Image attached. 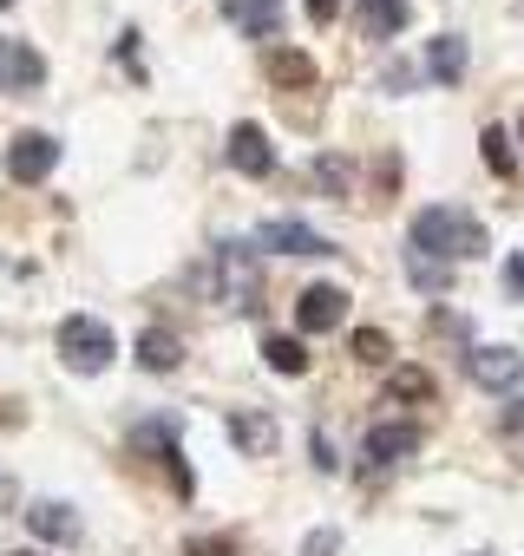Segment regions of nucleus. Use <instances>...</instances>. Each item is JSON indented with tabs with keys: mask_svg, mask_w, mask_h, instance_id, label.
<instances>
[{
	"mask_svg": "<svg viewBox=\"0 0 524 556\" xmlns=\"http://www.w3.org/2000/svg\"><path fill=\"white\" fill-rule=\"evenodd\" d=\"M223 21L242 27L249 40H276V34H283V0H229Z\"/></svg>",
	"mask_w": 524,
	"mask_h": 556,
	"instance_id": "nucleus-13",
	"label": "nucleus"
},
{
	"mask_svg": "<svg viewBox=\"0 0 524 556\" xmlns=\"http://www.w3.org/2000/svg\"><path fill=\"white\" fill-rule=\"evenodd\" d=\"M223 157L242 170V177H270L276 170V144H270V131H262V125H229V144H223Z\"/></svg>",
	"mask_w": 524,
	"mask_h": 556,
	"instance_id": "nucleus-6",
	"label": "nucleus"
},
{
	"mask_svg": "<svg viewBox=\"0 0 524 556\" xmlns=\"http://www.w3.org/2000/svg\"><path fill=\"white\" fill-rule=\"evenodd\" d=\"M394 354V341L380 334V328H354V361H367V367H380Z\"/></svg>",
	"mask_w": 524,
	"mask_h": 556,
	"instance_id": "nucleus-23",
	"label": "nucleus"
},
{
	"mask_svg": "<svg viewBox=\"0 0 524 556\" xmlns=\"http://www.w3.org/2000/svg\"><path fill=\"white\" fill-rule=\"evenodd\" d=\"M112 354H118V341H112L105 321H92V315H66V321H60V361H66L73 374H105Z\"/></svg>",
	"mask_w": 524,
	"mask_h": 556,
	"instance_id": "nucleus-3",
	"label": "nucleus"
},
{
	"mask_svg": "<svg viewBox=\"0 0 524 556\" xmlns=\"http://www.w3.org/2000/svg\"><path fill=\"white\" fill-rule=\"evenodd\" d=\"M8 504H14V478H8V471H0V510H8Z\"/></svg>",
	"mask_w": 524,
	"mask_h": 556,
	"instance_id": "nucleus-32",
	"label": "nucleus"
},
{
	"mask_svg": "<svg viewBox=\"0 0 524 556\" xmlns=\"http://www.w3.org/2000/svg\"><path fill=\"white\" fill-rule=\"evenodd\" d=\"M407 275H413V289H420V295H446V289H452V262L420 255V249H407Z\"/></svg>",
	"mask_w": 524,
	"mask_h": 556,
	"instance_id": "nucleus-18",
	"label": "nucleus"
},
{
	"mask_svg": "<svg viewBox=\"0 0 524 556\" xmlns=\"http://www.w3.org/2000/svg\"><path fill=\"white\" fill-rule=\"evenodd\" d=\"M138 361H145L151 374H177V367H184V341L164 334V328H145V334H138Z\"/></svg>",
	"mask_w": 524,
	"mask_h": 556,
	"instance_id": "nucleus-16",
	"label": "nucleus"
},
{
	"mask_svg": "<svg viewBox=\"0 0 524 556\" xmlns=\"http://www.w3.org/2000/svg\"><path fill=\"white\" fill-rule=\"evenodd\" d=\"M380 86H387V92H407V86H413V73H407V66H387V73H380Z\"/></svg>",
	"mask_w": 524,
	"mask_h": 556,
	"instance_id": "nucleus-31",
	"label": "nucleus"
},
{
	"mask_svg": "<svg viewBox=\"0 0 524 556\" xmlns=\"http://www.w3.org/2000/svg\"><path fill=\"white\" fill-rule=\"evenodd\" d=\"M302 556H341V530H309L302 536Z\"/></svg>",
	"mask_w": 524,
	"mask_h": 556,
	"instance_id": "nucleus-24",
	"label": "nucleus"
},
{
	"mask_svg": "<svg viewBox=\"0 0 524 556\" xmlns=\"http://www.w3.org/2000/svg\"><path fill=\"white\" fill-rule=\"evenodd\" d=\"M229 439H236V452L242 458H270L276 452V439H283V426H276V413H262V406H229Z\"/></svg>",
	"mask_w": 524,
	"mask_h": 556,
	"instance_id": "nucleus-5",
	"label": "nucleus"
},
{
	"mask_svg": "<svg viewBox=\"0 0 524 556\" xmlns=\"http://www.w3.org/2000/svg\"><path fill=\"white\" fill-rule=\"evenodd\" d=\"M504 439L524 452V400H511V406H504Z\"/></svg>",
	"mask_w": 524,
	"mask_h": 556,
	"instance_id": "nucleus-28",
	"label": "nucleus"
},
{
	"mask_svg": "<svg viewBox=\"0 0 524 556\" xmlns=\"http://www.w3.org/2000/svg\"><path fill=\"white\" fill-rule=\"evenodd\" d=\"M387 393L394 400H433V374L426 367H394L387 374Z\"/></svg>",
	"mask_w": 524,
	"mask_h": 556,
	"instance_id": "nucleus-20",
	"label": "nucleus"
},
{
	"mask_svg": "<svg viewBox=\"0 0 524 556\" xmlns=\"http://www.w3.org/2000/svg\"><path fill=\"white\" fill-rule=\"evenodd\" d=\"M14 556H40V549H14Z\"/></svg>",
	"mask_w": 524,
	"mask_h": 556,
	"instance_id": "nucleus-33",
	"label": "nucleus"
},
{
	"mask_svg": "<svg viewBox=\"0 0 524 556\" xmlns=\"http://www.w3.org/2000/svg\"><path fill=\"white\" fill-rule=\"evenodd\" d=\"M255 249H276V255H328V242L309 223H296V216H270V223L255 229Z\"/></svg>",
	"mask_w": 524,
	"mask_h": 556,
	"instance_id": "nucleus-11",
	"label": "nucleus"
},
{
	"mask_svg": "<svg viewBox=\"0 0 524 556\" xmlns=\"http://www.w3.org/2000/svg\"><path fill=\"white\" fill-rule=\"evenodd\" d=\"M315 471H341V452H335V439L315 426Z\"/></svg>",
	"mask_w": 524,
	"mask_h": 556,
	"instance_id": "nucleus-26",
	"label": "nucleus"
},
{
	"mask_svg": "<svg viewBox=\"0 0 524 556\" xmlns=\"http://www.w3.org/2000/svg\"><path fill=\"white\" fill-rule=\"evenodd\" d=\"M270 79L289 86V92H309V86H315V60L296 53V47H276V53H270Z\"/></svg>",
	"mask_w": 524,
	"mask_h": 556,
	"instance_id": "nucleus-17",
	"label": "nucleus"
},
{
	"mask_svg": "<svg viewBox=\"0 0 524 556\" xmlns=\"http://www.w3.org/2000/svg\"><path fill=\"white\" fill-rule=\"evenodd\" d=\"M262 361H270L276 374H309V354H302L296 334H270V341H262Z\"/></svg>",
	"mask_w": 524,
	"mask_h": 556,
	"instance_id": "nucleus-19",
	"label": "nucleus"
},
{
	"mask_svg": "<svg viewBox=\"0 0 524 556\" xmlns=\"http://www.w3.org/2000/svg\"><path fill=\"white\" fill-rule=\"evenodd\" d=\"M341 8H348V0H309V21H315V27H328Z\"/></svg>",
	"mask_w": 524,
	"mask_h": 556,
	"instance_id": "nucleus-29",
	"label": "nucleus"
},
{
	"mask_svg": "<svg viewBox=\"0 0 524 556\" xmlns=\"http://www.w3.org/2000/svg\"><path fill=\"white\" fill-rule=\"evenodd\" d=\"M407 249L439 255V262H472V255H485V223L459 203H426L407 229Z\"/></svg>",
	"mask_w": 524,
	"mask_h": 556,
	"instance_id": "nucleus-1",
	"label": "nucleus"
},
{
	"mask_svg": "<svg viewBox=\"0 0 524 556\" xmlns=\"http://www.w3.org/2000/svg\"><path fill=\"white\" fill-rule=\"evenodd\" d=\"M216 302L229 315L262 308V249L255 242H216Z\"/></svg>",
	"mask_w": 524,
	"mask_h": 556,
	"instance_id": "nucleus-2",
	"label": "nucleus"
},
{
	"mask_svg": "<svg viewBox=\"0 0 524 556\" xmlns=\"http://www.w3.org/2000/svg\"><path fill=\"white\" fill-rule=\"evenodd\" d=\"M504 295H511V302H524V249L504 262Z\"/></svg>",
	"mask_w": 524,
	"mask_h": 556,
	"instance_id": "nucleus-27",
	"label": "nucleus"
},
{
	"mask_svg": "<svg viewBox=\"0 0 524 556\" xmlns=\"http://www.w3.org/2000/svg\"><path fill=\"white\" fill-rule=\"evenodd\" d=\"M53 164H60V144L47 131H21L8 144V177L14 184H40V177H53Z\"/></svg>",
	"mask_w": 524,
	"mask_h": 556,
	"instance_id": "nucleus-7",
	"label": "nucleus"
},
{
	"mask_svg": "<svg viewBox=\"0 0 524 556\" xmlns=\"http://www.w3.org/2000/svg\"><path fill=\"white\" fill-rule=\"evenodd\" d=\"M190 556H229V536H197Z\"/></svg>",
	"mask_w": 524,
	"mask_h": 556,
	"instance_id": "nucleus-30",
	"label": "nucleus"
},
{
	"mask_svg": "<svg viewBox=\"0 0 524 556\" xmlns=\"http://www.w3.org/2000/svg\"><path fill=\"white\" fill-rule=\"evenodd\" d=\"M0 8H14V0H0Z\"/></svg>",
	"mask_w": 524,
	"mask_h": 556,
	"instance_id": "nucleus-34",
	"label": "nucleus"
},
{
	"mask_svg": "<svg viewBox=\"0 0 524 556\" xmlns=\"http://www.w3.org/2000/svg\"><path fill=\"white\" fill-rule=\"evenodd\" d=\"M27 530L40 543H79V510L60 497H40V504H27Z\"/></svg>",
	"mask_w": 524,
	"mask_h": 556,
	"instance_id": "nucleus-12",
	"label": "nucleus"
},
{
	"mask_svg": "<svg viewBox=\"0 0 524 556\" xmlns=\"http://www.w3.org/2000/svg\"><path fill=\"white\" fill-rule=\"evenodd\" d=\"M315 190H328V197H348V184H354V170H348V157H315Z\"/></svg>",
	"mask_w": 524,
	"mask_h": 556,
	"instance_id": "nucleus-22",
	"label": "nucleus"
},
{
	"mask_svg": "<svg viewBox=\"0 0 524 556\" xmlns=\"http://www.w3.org/2000/svg\"><path fill=\"white\" fill-rule=\"evenodd\" d=\"M296 321H302V334H328V328H341V321H348V289H335V282L302 289Z\"/></svg>",
	"mask_w": 524,
	"mask_h": 556,
	"instance_id": "nucleus-8",
	"label": "nucleus"
},
{
	"mask_svg": "<svg viewBox=\"0 0 524 556\" xmlns=\"http://www.w3.org/2000/svg\"><path fill=\"white\" fill-rule=\"evenodd\" d=\"M478 144H485V164H491L498 177H511V170H517V157H511V131H504V125H485V138H478Z\"/></svg>",
	"mask_w": 524,
	"mask_h": 556,
	"instance_id": "nucleus-21",
	"label": "nucleus"
},
{
	"mask_svg": "<svg viewBox=\"0 0 524 556\" xmlns=\"http://www.w3.org/2000/svg\"><path fill=\"white\" fill-rule=\"evenodd\" d=\"M433 328L446 334V341H465L472 328H465V315H452V308H433Z\"/></svg>",
	"mask_w": 524,
	"mask_h": 556,
	"instance_id": "nucleus-25",
	"label": "nucleus"
},
{
	"mask_svg": "<svg viewBox=\"0 0 524 556\" xmlns=\"http://www.w3.org/2000/svg\"><path fill=\"white\" fill-rule=\"evenodd\" d=\"M407 452H420V426H413V419H387V426H367V445H361V458H367V465H361V478L374 484V478H380V471H394Z\"/></svg>",
	"mask_w": 524,
	"mask_h": 556,
	"instance_id": "nucleus-4",
	"label": "nucleus"
},
{
	"mask_svg": "<svg viewBox=\"0 0 524 556\" xmlns=\"http://www.w3.org/2000/svg\"><path fill=\"white\" fill-rule=\"evenodd\" d=\"M407 0H361V40H394L407 34Z\"/></svg>",
	"mask_w": 524,
	"mask_h": 556,
	"instance_id": "nucleus-15",
	"label": "nucleus"
},
{
	"mask_svg": "<svg viewBox=\"0 0 524 556\" xmlns=\"http://www.w3.org/2000/svg\"><path fill=\"white\" fill-rule=\"evenodd\" d=\"M426 79H433V86H459V79H465V40H459V34H433V47H426Z\"/></svg>",
	"mask_w": 524,
	"mask_h": 556,
	"instance_id": "nucleus-14",
	"label": "nucleus"
},
{
	"mask_svg": "<svg viewBox=\"0 0 524 556\" xmlns=\"http://www.w3.org/2000/svg\"><path fill=\"white\" fill-rule=\"evenodd\" d=\"M47 86V60L27 40H0V92H40Z\"/></svg>",
	"mask_w": 524,
	"mask_h": 556,
	"instance_id": "nucleus-10",
	"label": "nucleus"
},
{
	"mask_svg": "<svg viewBox=\"0 0 524 556\" xmlns=\"http://www.w3.org/2000/svg\"><path fill=\"white\" fill-rule=\"evenodd\" d=\"M472 380L485 387V393H517V380H524V354L517 348H472Z\"/></svg>",
	"mask_w": 524,
	"mask_h": 556,
	"instance_id": "nucleus-9",
	"label": "nucleus"
}]
</instances>
